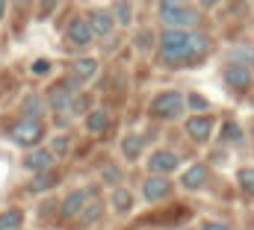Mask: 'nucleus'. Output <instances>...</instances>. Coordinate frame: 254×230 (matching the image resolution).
<instances>
[{
	"label": "nucleus",
	"instance_id": "nucleus-1",
	"mask_svg": "<svg viewBox=\"0 0 254 230\" xmlns=\"http://www.w3.org/2000/svg\"><path fill=\"white\" fill-rule=\"evenodd\" d=\"M210 51V39L198 30H178L169 27L160 36V59L166 65H181L190 59H201Z\"/></svg>",
	"mask_w": 254,
	"mask_h": 230
},
{
	"label": "nucleus",
	"instance_id": "nucleus-35",
	"mask_svg": "<svg viewBox=\"0 0 254 230\" xmlns=\"http://www.w3.org/2000/svg\"><path fill=\"white\" fill-rule=\"evenodd\" d=\"M249 230H254V228H249Z\"/></svg>",
	"mask_w": 254,
	"mask_h": 230
},
{
	"label": "nucleus",
	"instance_id": "nucleus-17",
	"mask_svg": "<svg viewBox=\"0 0 254 230\" xmlns=\"http://www.w3.org/2000/svg\"><path fill=\"white\" fill-rule=\"evenodd\" d=\"M21 225H24V210L12 207L0 213V230H21Z\"/></svg>",
	"mask_w": 254,
	"mask_h": 230
},
{
	"label": "nucleus",
	"instance_id": "nucleus-13",
	"mask_svg": "<svg viewBox=\"0 0 254 230\" xmlns=\"http://www.w3.org/2000/svg\"><path fill=\"white\" fill-rule=\"evenodd\" d=\"M225 80H228L231 89L243 92V89L252 86V68H246V65H228L225 68Z\"/></svg>",
	"mask_w": 254,
	"mask_h": 230
},
{
	"label": "nucleus",
	"instance_id": "nucleus-5",
	"mask_svg": "<svg viewBox=\"0 0 254 230\" xmlns=\"http://www.w3.org/2000/svg\"><path fill=\"white\" fill-rule=\"evenodd\" d=\"M172 195V183H169V177H163V174H151V177H145V183H142V198L148 201V204H160V201H166Z\"/></svg>",
	"mask_w": 254,
	"mask_h": 230
},
{
	"label": "nucleus",
	"instance_id": "nucleus-20",
	"mask_svg": "<svg viewBox=\"0 0 254 230\" xmlns=\"http://www.w3.org/2000/svg\"><path fill=\"white\" fill-rule=\"evenodd\" d=\"M21 115L24 118H42L45 115V101L39 95H27L24 98V107H21Z\"/></svg>",
	"mask_w": 254,
	"mask_h": 230
},
{
	"label": "nucleus",
	"instance_id": "nucleus-15",
	"mask_svg": "<svg viewBox=\"0 0 254 230\" xmlns=\"http://www.w3.org/2000/svg\"><path fill=\"white\" fill-rule=\"evenodd\" d=\"M107 127H110V115L104 113V110H92V113L86 115V130H89V133L101 136Z\"/></svg>",
	"mask_w": 254,
	"mask_h": 230
},
{
	"label": "nucleus",
	"instance_id": "nucleus-26",
	"mask_svg": "<svg viewBox=\"0 0 254 230\" xmlns=\"http://www.w3.org/2000/svg\"><path fill=\"white\" fill-rule=\"evenodd\" d=\"M119 24H130V18H133V12H130V3L127 0H119L116 3V15H113Z\"/></svg>",
	"mask_w": 254,
	"mask_h": 230
},
{
	"label": "nucleus",
	"instance_id": "nucleus-19",
	"mask_svg": "<svg viewBox=\"0 0 254 230\" xmlns=\"http://www.w3.org/2000/svg\"><path fill=\"white\" fill-rule=\"evenodd\" d=\"M142 148H145V139H142V136H136V133L125 136V142H122V154H125L127 160H139Z\"/></svg>",
	"mask_w": 254,
	"mask_h": 230
},
{
	"label": "nucleus",
	"instance_id": "nucleus-36",
	"mask_svg": "<svg viewBox=\"0 0 254 230\" xmlns=\"http://www.w3.org/2000/svg\"><path fill=\"white\" fill-rule=\"evenodd\" d=\"M252 3H254V0H252Z\"/></svg>",
	"mask_w": 254,
	"mask_h": 230
},
{
	"label": "nucleus",
	"instance_id": "nucleus-25",
	"mask_svg": "<svg viewBox=\"0 0 254 230\" xmlns=\"http://www.w3.org/2000/svg\"><path fill=\"white\" fill-rule=\"evenodd\" d=\"M187 107L201 115V113H207V110H210V101H207V98H201V95H187Z\"/></svg>",
	"mask_w": 254,
	"mask_h": 230
},
{
	"label": "nucleus",
	"instance_id": "nucleus-7",
	"mask_svg": "<svg viewBox=\"0 0 254 230\" xmlns=\"http://www.w3.org/2000/svg\"><path fill=\"white\" fill-rule=\"evenodd\" d=\"M86 21H89L92 36H98V39H107V36L116 30V18H113L110 9H92V12L86 15Z\"/></svg>",
	"mask_w": 254,
	"mask_h": 230
},
{
	"label": "nucleus",
	"instance_id": "nucleus-3",
	"mask_svg": "<svg viewBox=\"0 0 254 230\" xmlns=\"http://www.w3.org/2000/svg\"><path fill=\"white\" fill-rule=\"evenodd\" d=\"M9 139L15 142V145H21V148H36L42 139H45V124H42V118H18L15 121V127L9 130Z\"/></svg>",
	"mask_w": 254,
	"mask_h": 230
},
{
	"label": "nucleus",
	"instance_id": "nucleus-14",
	"mask_svg": "<svg viewBox=\"0 0 254 230\" xmlns=\"http://www.w3.org/2000/svg\"><path fill=\"white\" fill-rule=\"evenodd\" d=\"M74 77L80 80V83H89V80H95V74H98V59H92V57H80V59H74Z\"/></svg>",
	"mask_w": 254,
	"mask_h": 230
},
{
	"label": "nucleus",
	"instance_id": "nucleus-18",
	"mask_svg": "<svg viewBox=\"0 0 254 230\" xmlns=\"http://www.w3.org/2000/svg\"><path fill=\"white\" fill-rule=\"evenodd\" d=\"M101 216H104V204L92 198V201L83 207V213H80L77 219H80V225H95V222H101Z\"/></svg>",
	"mask_w": 254,
	"mask_h": 230
},
{
	"label": "nucleus",
	"instance_id": "nucleus-9",
	"mask_svg": "<svg viewBox=\"0 0 254 230\" xmlns=\"http://www.w3.org/2000/svg\"><path fill=\"white\" fill-rule=\"evenodd\" d=\"M178 166H181V160H178V154L175 151H154L151 154V160H148V172L151 174H172L178 172Z\"/></svg>",
	"mask_w": 254,
	"mask_h": 230
},
{
	"label": "nucleus",
	"instance_id": "nucleus-22",
	"mask_svg": "<svg viewBox=\"0 0 254 230\" xmlns=\"http://www.w3.org/2000/svg\"><path fill=\"white\" fill-rule=\"evenodd\" d=\"M54 183H57V174L42 172V174H36V177H33V186H30V189H33V192H45V189H51Z\"/></svg>",
	"mask_w": 254,
	"mask_h": 230
},
{
	"label": "nucleus",
	"instance_id": "nucleus-30",
	"mask_svg": "<svg viewBox=\"0 0 254 230\" xmlns=\"http://www.w3.org/2000/svg\"><path fill=\"white\" fill-rule=\"evenodd\" d=\"M33 71H36V74H48V71H51V62H36Z\"/></svg>",
	"mask_w": 254,
	"mask_h": 230
},
{
	"label": "nucleus",
	"instance_id": "nucleus-6",
	"mask_svg": "<svg viewBox=\"0 0 254 230\" xmlns=\"http://www.w3.org/2000/svg\"><path fill=\"white\" fill-rule=\"evenodd\" d=\"M92 198H95V192H92V189H74V192H68V198L60 204L63 219H77V216L83 213V207H86Z\"/></svg>",
	"mask_w": 254,
	"mask_h": 230
},
{
	"label": "nucleus",
	"instance_id": "nucleus-33",
	"mask_svg": "<svg viewBox=\"0 0 254 230\" xmlns=\"http://www.w3.org/2000/svg\"><path fill=\"white\" fill-rule=\"evenodd\" d=\"M6 9H9V0H0V21L6 18Z\"/></svg>",
	"mask_w": 254,
	"mask_h": 230
},
{
	"label": "nucleus",
	"instance_id": "nucleus-31",
	"mask_svg": "<svg viewBox=\"0 0 254 230\" xmlns=\"http://www.w3.org/2000/svg\"><path fill=\"white\" fill-rule=\"evenodd\" d=\"M54 12V0H42V18Z\"/></svg>",
	"mask_w": 254,
	"mask_h": 230
},
{
	"label": "nucleus",
	"instance_id": "nucleus-8",
	"mask_svg": "<svg viewBox=\"0 0 254 230\" xmlns=\"http://www.w3.org/2000/svg\"><path fill=\"white\" fill-rule=\"evenodd\" d=\"M213 130H216V118H213V115L201 113V115L187 118V133H190L195 142H207V139L213 136Z\"/></svg>",
	"mask_w": 254,
	"mask_h": 230
},
{
	"label": "nucleus",
	"instance_id": "nucleus-2",
	"mask_svg": "<svg viewBox=\"0 0 254 230\" xmlns=\"http://www.w3.org/2000/svg\"><path fill=\"white\" fill-rule=\"evenodd\" d=\"M160 21L166 27H178V30H198L201 12L187 6L184 0H160Z\"/></svg>",
	"mask_w": 254,
	"mask_h": 230
},
{
	"label": "nucleus",
	"instance_id": "nucleus-29",
	"mask_svg": "<svg viewBox=\"0 0 254 230\" xmlns=\"http://www.w3.org/2000/svg\"><path fill=\"white\" fill-rule=\"evenodd\" d=\"M201 230H234V228H228V225H222V222H207Z\"/></svg>",
	"mask_w": 254,
	"mask_h": 230
},
{
	"label": "nucleus",
	"instance_id": "nucleus-27",
	"mask_svg": "<svg viewBox=\"0 0 254 230\" xmlns=\"http://www.w3.org/2000/svg\"><path fill=\"white\" fill-rule=\"evenodd\" d=\"M104 183H110V186H119V183H122V169H116V166H107V169H104Z\"/></svg>",
	"mask_w": 254,
	"mask_h": 230
},
{
	"label": "nucleus",
	"instance_id": "nucleus-23",
	"mask_svg": "<svg viewBox=\"0 0 254 230\" xmlns=\"http://www.w3.org/2000/svg\"><path fill=\"white\" fill-rule=\"evenodd\" d=\"M231 65H246V68H252V65H254L252 51H243V48L231 51Z\"/></svg>",
	"mask_w": 254,
	"mask_h": 230
},
{
	"label": "nucleus",
	"instance_id": "nucleus-4",
	"mask_svg": "<svg viewBox=\"0 0 254 230\" xmlns=\"http://www.w3.org/2000/svg\"><path fill=\"white\" fill-rule=\"evenodd\" d=\"M187 107V98L181 92H160L154 101H151V115L154 118H163V121H172L184 113Z\"/></svg>",
	"mask_w": 254,
	"mask_h": 230
},
{
	"label": "nucleus",
	"instance_id": "nucleus-10",
	"mask_svg": "<svg viewBox=\"0 0 254 230\" xmlns=\"http://www.w3.org/2000/svg\"><path fill=\"white\" fill-rule=\"evenodd\" d=\"M51 166H54V154L48 148H30L24 154V169L27 172L42 174V172H51Z\"/></svg>",
	"mask_w": 254,
	"mask_h": 230
},
{
	"label": "nucleus",
	"instance_id": "nucleus-21",
	"mask_svg": "<svg viewBox=\"0 0 254 230\" xmlns=\"http://www.w3.org/2000/svg\"><path fill=\"white\" fill-rule=\"evenodd\" d=\"M237 183H240V189H243L246 195H254V169L252 166H246V169L237 172Z\"/></svg>",
	"mask_w": 254,
	"mask_h": 230
},
{
	"label": "nucleus",
	"instance_id": "nucleus-16",
	"mask_svg": "<svg viewBox=\"0 0 254 230\" xmlns=\"http://www.w3.org/2000/svg\"><path fill=\"white\" fill-rule=\"evenodd\" d=\"M113 210H116L119 216H127V213L133 210V195H130L127 189H122V186L113 189Z\"/></svg>",
	"mask_w": 254,
	"mask_h": 230
},
{
	"label": "nucleus",
	"instance_id": "nucleus-28",
	"mask_svg": "<svg viewBox=\"0 0 254 230\" xmlns=\"http://www.w3.org/2000/svg\"><path fill=\"white\" fill-rule=\"evenodd\" d=\"M136 48H142V51H148V48H151V36H148V33H142V36H136Z\"/></svg>",
	"mask_w": 254,
	"mask_h": 230
},
{
	"label": "nucleus",
	"instance_id": "nucleus-32",
	"mask_svg": "<svg viewBox=\"0 0 254 230\" xmlns=\"http://www.w3.org/2000/svg\"><path fill=\"white\" fill-rule=\"evenodd\" d=\"M12 3H15L18 9H30V6H33V0H12Z\"/></svg>",
	"mask_w": 254,
	"mask_h": 230
},
{
	"label": "nucleus",
	"instance_id": "nucleus-11",
	"mask_svg": "<svg viewBox=\"0 0 254 230\" xmlns=\"http://www.w3.org/2000/svg\"><path fill=\"white\" fill-rule=\"evenodd\" d=\"M207 180H210V169H207L204 163H192L190 169L181 174V186H184L187 192H198V189H204Z\"/></svg>",
	"mask_w": 254,
	"mask_h": 230
},
{
	"label": "nucleus",
	"instance_id": "nucleus-12",
	"mask_svg": "<svg viewBox=\"0 0 254 230\" xmlns=\"http://www.w3.org/2000/svg\"><path fill=\"white\" fill-rule=\"evenodd\" d=\"M65 36H68V42L77 45V48H86V45H92V39H95L86 18H71L68 27H65Z\"/></svg>",
	"mask_w": 254,
	"mask_h": 230
},
{
	"label": "nucleus",
	"instance_id": "nucleus-34",
	"mask_svg": "<svg viewBox=\"0 0 254 230\" xmlns=\"http://www.w3.org/2000/svg\"><path fill=\"white\" fill-rule=\"evenodd\" d=\"M216 3H219V0H204V6H216Z\"/></svg>",
	"mask_w": 254,
	"mask_h": 230
},
{
	"label": "nucleus",
	"instance_id": "nucleus-24",
	"mask_svg": "<svg viewBox=\"0 0 254 230\" xmlns=\"http://www.w3.org/2000/svg\"><path fill=\"white\" fill-rule=\"evenodd\" d=\"M68 148H71V139H68V136H57V139L51 142V148H48V151H51L54 157H65V154H68Z\"/></svg>",
	"mask_w": 254,
	"mask_h": 230
}]
</instances>
